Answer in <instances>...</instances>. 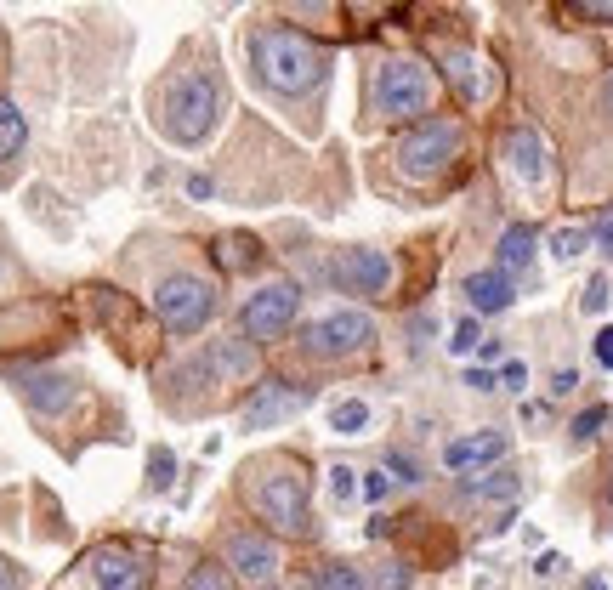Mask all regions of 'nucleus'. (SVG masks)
Wrapping results in <instances>:
<instances>
[{"instance_id": "c756f323", "label": "nucleus", "mask_w": 613, "mask_h": 590, "mask_svg": "<svg viewBox=\"0 0 613 590\" xmlns=\"http://www.w3.org/2000/svg\"><path fill=\"white\" fill-rule=\"evenodd\" d=\"M585 239H591V233H585V227H562L557 239H551V250H557L562 261H574L579 250H585Z\"/></svg>"}, {"instance_id": "ea45409f", "label": "nucleus", "mask_w": 613, "mask_h": 590, "mask_svg": "<svg viewBox=\"0 0 613 590\" xmlns=\"http://www.w3.org/2000/svg\"><path fill=\"white\" fill-rule=\"evenodd\" d=\"M574 386H579V375H574V369H557V381H551V392H557V398H568Z\"/></svg>"}, {"instance_id": "a211bd4d", "label": "nucleus", "mask_w": 613, "mask_h": 590, "mask_svg": "<svg viewBox=\"0 0 613 590\" xmlns=\"http://www.w3.org/2000/svg\"><path fill=\"white\" fill-rule=\"evenodd\" d=\"M250 364H256V347H250L245 335L239 341H216L211 358H205V369H216V375H245Z\"/></svg>"}, {"instance_id": "4c0bfd02", "label": "nucleus", "mask_w": 613, "mask_h": 590, "mask_svg": "<svg viewBox=\"0 0 613 590\" xmlns=\"http://www.w3.org/2000/svg\"><path fill=\"white\" fill-rule=\"evenodd\" d=\"M562 568H568V562H562V551H545L540 562H534V573H540V579H557Z\"/></svg>"}, {"instance_id": "ddd939ff", "label": "nucleus", "mask_w": 613, "mask_h": 590, "mask_svg": "<svg viewBox=\"0 0 613 590\" xmlns=\"http://www.w3.org/2000/svg\"><path fill=\"white\" fill-rule=\"evenodd\" d=\"M506 165H511V176H523V182H545L551 148H545V137L534 125H511L506 131Z\"/></svg>"}, {"instance_id": "dca6fc26", "label": "nucleus", "mask_w": 613, "mask_h": 590, "mask_svg": "<svg viewBox=\"0 0 613 590\" xmlns=\"http://www.w3.org/2000/svg\"><path fill=\"white\" fill-rule=\"evenodd\" d=\"M466 301H472V313H506L511 301H517V290H511V278L500 273V267H489V273H472L466 284Z\"/></svg>"}, {"instance_id": "f03ea898", "label": "nucleus", "mask_w": 613, "mask_h": 590, "mask_svg": "<svg viewBox=\"0 0 613 590\" xmlns=\"http://www.w3.org/2000/svg\"><path fill=\"white\" fill-rule=\"evenodd\" d=\"M222 120V80L205 69H182L165 80L159 91V131L182 148H199V142L216 131Z\"/></svg>"}, {"instance_id": "5701e85b", "label": "nucleus", "mask_w": 613, "mask_h": 590, "mask_svg": "<svg viewBox=\"0 0 613 590\" xmlns=\"http://www.w3.org/2000/svg\"><path fill=\"white\" fill-rule=\"evenodd\" d=\"M171 483H176V454L159 443V449H148V494H165Z\"/></svg>"}, {"instance_id": "39448f33", "label": "nucleus", "mask_w": 613, "mask_h": 590, "mask_svg": "<svg viewBox=\"0 0 613 590\" xmlns=\"http://www.w3.org/2000/svg\"><path fill=\"white\" fill-rule=\"evenodd\" d=\"M211 307H216V290L205 284V278H193V273H171L154 290V313H159V324H165L171 335L205 330V324H211Z\"/></svg>"}, {"instance_id": "a19ab883", "label": "nucleus", "mask_w": 613, "mask_h": 590, "mask_svg": "<svg viewBox=\"0 0 613 590\" xmlns=\"http://www.w3.org/2000/svg\"><path fill=\"white\" fill-rule=\"evenodd\" d=\"M188 193H193V199H211L216 182H211V176H188Z\"/></svg>"}, {"instance_id": "72a5a7b5", "label": "nucleus", "mask_w": 613, "mask_h": 590, "mask_svg": "<svg viewBox=\"0 0 613 590\" xmlns=\"http://www.w3.org/2000/svg\"><path fill=\"white\" fill-rule=\"evenodd\" d=\"M579 307H585V313H602V307H608V278H591L585 295H579Z\"/></svg>"}, {"instance_id": "2f4dec72", "label": "nucleus", "mask_w": 613, "mask_h": 590, "mask_svg": "<svg viewBox=\"0 0 613 590\" xmlns=\"http://www.w3.org/2000/svg\"><path fill=\"white\" fill-rule=\"evenodd\" d=\"M386 471H392V477H398V483H421V466H415V460H409V454H386Z\"/></svg>"}, {"instance_id": "58836bf2", "label": "nucleus", "mask_w": 613, "mask_h": 590, "mask_svg": "<svg viewBox=\"0 0 613 590\" xmlns=\"http://www.w3.org/2000/svg\"><path fill=\"white\" fill-rule=\"evenodd\" d=\"M500 381H506V392H517V386H523V381H528V369H523V364H517V358H511V364H506V369H500Z\"/></svg>"}, {"instance_id": "37998d69", "label": "nucleus", "mask_w": 613, "mask_h": 590, "mask_svg": "<svg viewBox=\"0 0 613 590\" xmlns=\"http://www.w3.org/2000/svg\"><path fill=\"white\" fill-rule=\"evenodd\" d=\"M0 590H23V585H18V568H12V562H0Z\"/></svg>"}, {"instance_id": "393cba45", "label": "nucleus", "mask_w": 613, "mask_h": 590, "mask_svg": "<svg viewBox=\"0 0 613 590\" xmlns=\"http://www.w3.org/2000/svg\"><path fill=\"white\" fill-rule=\"evenodd\" d=\"M182 590H233L228 562H199V568L188 573V585H182Z\"/></svg>"}, {"instance_id": "4468645a", "label": "nucleus", "mask_w": 613, "mask_h": 590, "mask_svg": "<svg viewBox=\"0 0 613 590\" xmlns=\"http://www.w3.org/2000/svg\"><path fill=\"white\" fill-rule=\"evenodd\" d=\"M91 579H97V590H142L148 585L142 562L131 551H120V545H103V551L91 556Z\"/></svg>"}, {"instance_id": "f3484780", "label": "nucleus", "mask_w": 613, "mask_h": 590, "mask_svg": "<svg viewBox=\"0 0 613 590\" xmlns=\"http://www.w3.org/2000/svg\"><path fill=\"white\" fill-rule=\"evenodd\" d=\"M534 244H540V233H534V227L528 222H511L506 233H500V273H523L528 261H534Z\"/></svg>"}, {"instance_id": "c9c22d12", "label": "nucleus", "mask_w": 613, "mask_h": 590, "mask_svg": "<svg viewBox=\"0 0 613 590\" xmlns=\"http://www.w3.org/2000/svg\"><path fill=\"white\" fill-rule=\"evenodd\" d=\"M591 352H596V364H602V369H613V324H602V330H596Z\"/></svg>"}, {"instance_id": "7c9ffc66", "label": "nucleus", "mask_w": 613, "mask_h": 590, "mask_svg": "<svg viewBox=\"0 0 613 590\" xmlns=\"http://www.w3.org/2000/svg\"><path fill=\"white\" fill-rule=\"evenodd\" d=\"M358 488H364V483H358V471H347V466L330 471V494H335V500H352Z\"/></svg>"}, {"instance_id": "9b49d317", "label": "nucleus", "mask_w": 613, "mask_h": 590, "mask_svg": "<svg viewBox=\"0 0 613 590\" xmlns=\"http://www.w3.org/2000/svg\"><path fill=\"white\" fill-rule=\"evenodd\" d=\"M228 573L273 579V573H279V545H273L262 528H239V534H228Z\"/></svg>"}, {"instance_id": "cd10ccee", "label": "nucleus", "mask_w": 613, "mask_h": 590, "mask_svg": "<svg viewBox=\"0 0 613 590\" xmlns=\"http://www.w3.org/2000/svg\"><path fill=\"white\" fill-rule=\"evenodd\" d=\"M477 347H483V330H477V318H460L455 335H449V352L460 358V352H477Z\"/></svg>"}, {"instance_id": "412c9836", "label": "nucleus", "mask_w": 613, "mask_h": 590, "mask_svg": "<svg viewBox=\"0 0 613 590\" xmlns=\"http://www.w3.org/2000/svg\"><path fill=\"white\" fill-rule=\"evenodd\" d=\"M313 590H364V573L352 568V562H324L313 573Z\"/></svg>"}, {"instance_id": "bb28decb", "label": "nucleus", "mask_w": 613, "mask_h": 590, "mask_svg": "<svg viewBox=\"0 0 613 590\" xmlns=\"http://www.w3.org/2000/svg\"><path fill=\"white\" fill-rule=\"evenodd\" d=\"M602 426H608V403H591L585 415H574V443H591Z\"/></svg>"}, {"instance_id": "c85d7f7f", "label": "nucleus", "mask_w": 613, "mask_h": 590, "mask_svg": "<svg viewBox=\"0 0 613 590\" xmlns=\"http://www.w3.org/2000/svg\"><path fill=\"white\" fill-rule=\"evenodd\" d=\"M409 579H415V573L403 568V562H381V568H375V590H409Z\"/></svg>"}, {"instance_id": "1a4fd4ad", "label": "nucleus", "mask_w": 613, "mask_h": 590, "mask_svg": "<svg viewBox=\"0 0 613 590\" xmlns=\"http://www.w3.org/2000/svg\"><path fill=\"white\" fill-rule=\"evenodd\" d=\"M307 403H313V386H296V381H262V386H256V398L245 403L239 426H245V432H273V426H284L290 415H301Z\"/></svg>"}, {"instance_id": "f257e3e1", "label": "nucleus", "mask_w": 613, "mask_h": 590, "mask_svg": "<svg viewBox=\"0 0 613 590\" xmlns=\"http://www.w3.org/2000/svg\"><path fill=\"white\" fill-rule=\"evenodd\" d=\"M250 63H256V80H262L273 97H301L313 91L324 74H330V52L318 46L313 35H301L290 23H267L250 35Z\"/></svg>"}, {"instance_id": "473e14b6", "label": "nucleus", "mask_w": 613, "mask_h": 590, "mask_svg": "<svg viewBox=\"0 0 613 590\" xmlns=\"http://www.w3.org/2000/svg\"><path fill=\"white\" fill-rule=\"evenodd\" d=\"M364 500H386L392 494V471H364V488H358Z\"/></svg>"}, {"instance_id": "0eeeda50", "label": "nucleus", "mask_w": 613, "mask_h": 590, "mask_svg": "<svg viewBox=\"0 0 613 590\" xmlns=\"http://www.w3.org/2000/svg\"><path fill=\"white\" fill-rule=\"evenodd\" d=\"M375 341V318L358 313V307H341V313H324L301 330V352L307 358H352Z\"/></svg>"}, {"instance_id": "79ce46f5", "label": "nucleus", "mask_w": 613, "mask_h": 590, "mask_svg": "<svg viewBox=\"0 0 613 590\" xmlns=\"http://www.w3.org/2000/svg\"><path fill=\"white\" fill-rule=\"evenodd\" d=\"M466 386H477V392H494V375H489V369H472V375H466Z\"/></svg>"}, {"instance_id": "423d86ee", "label": "nucleus", "mask_w": 613, "mask_h": 590, "mask_svg": "<svg viewBox=\"0 0 613 590\" xmlns=\"http://www.w3.org/2000/svg\"><path fill=\"white\" fill-rule=\"evenodd\" d=\"M301 313V284L296 278H267L262 290L245 301V341L250 347H267V341H279Z\"/></svg>"}, {"instance_id": "f704fd0d", "label": "nucleus", "mask_w": 613, "mask_h": 590, "mask_svg": "<svg viewBox=\"0 0 613 590\" xmlns=\"http://www.w3.org/2000/svg\"><path fill=\"white\" fill-rule=\"evenodd\" d=\"M591 239H596V250H602V256H613V205L602 210V216H596V227H591Z\"/></svg>"}, {"instance_id": "b1692460", "label": "nucleus", "mask_w": 613, "mask_h": 590, "mask_svg": "<svg viewBox=\"0 0 613 590\" xmlns=\"http://www.w3.org/2000/svg\"><path fill=\"white\" fill-rule=\"evenodd\" d=\"M517 471H494V477H477L466 494H477V500H517Z\"/></svg>"}, {"instance_id": "20e7f679", "label": "nucleus", "mask_w": 613, "mask_h": 590, "mask_svg": "<svg viewBox=\"0 0 613 590\" xmlns=\"http://www.w3.org/2000/svg\"><path fill=\"white\" fill-rule=\"evenodd\" d=\"M369 108L381 120H415L432 108V74L415 57H386L375 69V86H369Z\"/></svg>"}, {"instance_id": "a878e982", "label": "nucleus", "mask_w": 613, "mask_h": 590, "mask_svg": "<svg viewBox=\"0 0 613 590\" xmlns=\"http://www.w3.org/2000/svg\"><path fill=\"white\" fill-rule=\"evenodd\" d=\"M250 261H256V244H250L245 233H228V239H222V267L239 273V267H250Z\"/></svg>"}, {"instance_id": "6ab92c4d", "label": "nucleus", "mask_w": 613, "mask_h": 590, "mask_svg": "<svg viewBox=\"0 0 613 590\" xmlns=\"http://www.w3.org/2000/svg\"><path fill=\"white\" fill-rule=\"evenodd\" d=\"M443 63H449V80H455V91H460V97H466V103H477V97H483V74H477V57L449 52Z\"/></svg>"}, {"instance_id": "a18cd8bd", "label": "nucleus", "mask_w": 613, "mask_h": 590, "mask_svg": "<svg viewBox=\"0 0 613 590\" xmlns=\"http://www.w3.org/2000/svg\"><path fill=\"white\" fill-rule=\"evenodd\" d=\"M579 590H608V579H602V573H585V579H579Z\"/></svg>"}, {"instance_id": "4be33fe9", "label": "nucleus", "mask_w": 613, "mask_h": 590, "mask_svg": "<svg viewBox=\"0 0 613 590\" xmlns=\"http://www.w3.org/2000/svg\"><path fill=\"white\" fill-rule=\"evenodd\" d=\"M23 137H29V125H23V114L6 97H0V159H12L23 148Z\"/></svg>"}, {"instance_id": "c03bdc74", "label": "nucleus", "mask_w": 613, "mask_h": 590, "mask_svg": "<svg viewBox=\"0 0 613 590\" xmlns=\"http://www.w3.org/2000/svg\"><path fill=\"white\" fill-rule=\"evenodd\" d=\"M602 114H608V120H613V74H608V80H602Z\"/></svg>"}, {"instance_id": "6e6552de", "label": "nucleus", "mask_w": 613, "mask_h": 590, "mask_svg": "<svg viewBox=\"0 0 613 590\" xmlns=\"http://www.w3.org/2000/svg\"><path fill=\"white\" fill-rule=\"evenodd\" d=\"M455 154H460V125L455 120H421L415 131L398 137V165H403V176H415V182L438 176Z\"/></svg>"}, {"instance_id": "f8f14e48", "label": "nucleus", "mask_w": 613, "mask_h": 590, "mask_svg": "<svg viewBox=\"0 0 613 590\" xmlns=\"http://www.w3.org/2000/svg\"><path fill=\"white\" fill-rule=\"evenodd\" d=\"M511 437L506 432H472V437H455L449 449H443V466L460 471V477H472V471H489L494 460H506Z\"/></svg>"}, {"instance_id": "7ed1b4c3", "label": "nucleus", "mask_w": 613, "mask_h": 590, "mask_svg": "<svg viewBox=\"0 0 613 590\" xmlns=\"http://www.w3.org/2000/svg\"><path fill=\"white\" fill-rule=\"evenodd\" d=\"M250 505L262 511V522H273L279 534H307L313 528V505H307V477L290 466H256L250 471Z\"/></svg>"}, {"instance_id": "e433bc0d", "label": "nucleus", "mask_w": 613, "mask_h": 590, "mask_svg": "<svg viewBox=\"0 0 613 590\" xmlns=\"http://www.w3.org/2000/svg\"><path fill=\"white\" fill-rule=\"evenodd\" d=\"M579 18H591V23H613V0H579Z\"/></svg>"}, {"instance_id": "aec40b11", "label": "nucleus", "mask_w": 613, "mask_h": 590, "mask_svg": "<svg viewBox=\"0 0 613 590\" xmlns=\"http://www.w3.org/2000/svg\"><path fill=\"white\" fill-rule=\"evenodd\" d=\"M364 426H369V403H364V398H341V403H330V432L358 437Z\"/></svg>"}, {"instance_id": "9d476101", "label": "nucleus", "mask_w": 613, "mask_h": 590, "mask_svg": "<svg viewBox=\"0 0 613 590\" xmlns=\"http://www.w3.org/2000/svg\"><path fill=\"white\" fill-rule=\"evenodd\" d=\"M330 278H335V290H347V295H381L386 284H392V256L386 250H335L330 261Z\"/></svg>"}, {"instance_id": "2eb2a0df", "label": "nucleus", "mask_w": 613, "mask_h": 590, "mask_svg": "<svg viewBox=\"0 0 613 590\" xmlns=\"http://www.w3.org/2000/svg\"><path fill=\"white\" fill-rule=\"evenodd\" d=\"M18 386H23V398L35 403L40 415H63L74 403V381L69 375H57V369H29V375H18Z\"/></svg>"}, {"instance_id": "49530a36", "label": "nucleus", "mask_w": 613, "mask_h": 590, "mask_svg": "<svg viewBox=\"0 0 613 590\" xmlns=\"http://www.w3.org/2000/svg\"><path fill=\"white\" fill-rule=\"evenodd\" d=\"M602 511H608V522H613V477H608V494H602Z\"/></svg>"}]
</instances>
